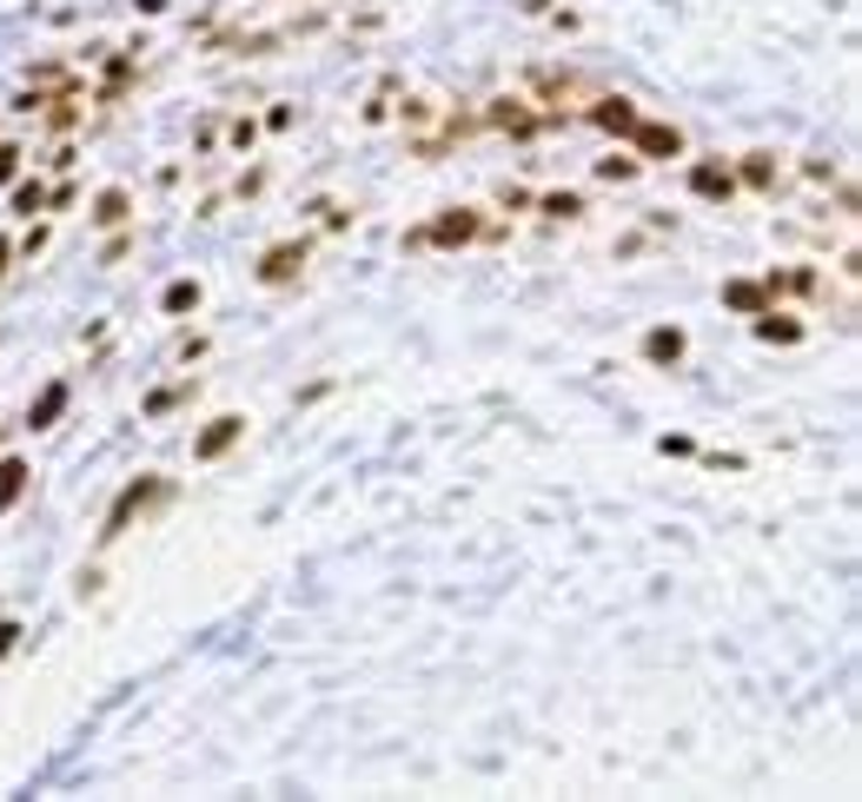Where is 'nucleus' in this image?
I'll use <instances>...</instances> for the list:
<instances>
[{
	"instance_id": "obj_16",
	"label": "nucleus",
	"mask_w": 862,
	"mask_h": 802,
	"mask_svg": "<svg viewBox=\"0 0 862 802\" xmlns=\"http://www.w3.org/2000/svg\"><path fill=\"white\" fill-rule=\"evenodd\" d=\"M13 159H20V153H13V146H0V179H13Z\"/></svg>"
},
{
	"instance_id": "obj_5",
	"label": "nucleus",
	"mask_w": 862,
	"mask_h": 802,
	"mask_svg": "<svg viewBox=\"0 0 862 802\" xmlns=\"http://www.w3.org/2000/svg\"><path fill=\"white\" fill-rule=\"evenodd\" d=\"M471 232H478V219H471V212H458V219H438V226H432V239H438V246H465Z\"/></svg>"
},
{
	"instance_id": "obj_14",
	"label": "nucleus",
	"mask_w": 862,
	"mask_h": 802,
	"mask_svg": "<svg viewBox=\"0 0 862 802\" xmlns=\"http://www.w3.org/2000/svg\"><path fill=\"white\" fill-rule=\"evenodd\" d=\"M544 212H564V219H571V212H584V199H578V192H551Z\"/></svg>"
},
{
	"instance_id": "obj_6",
	"label": "nucleus",
	"mask_w": 862,
	"mask_h": 802,
	"mask_svg": "<svg viewBox=\"0 0 862 802\" xmlns=\"http://www.w3.org/2000/svg\"><path fill=\"white\" fill-rule=\"evenodd\" d=\"M20 491H27V465H20V458H7V465H0V511H13V498H20Z\"/></svg>"
},
{
	"instance_id": "obj_3",
	"label": "nucleus",
	"mask_w": 862,
	"mask_h": 802,
	"mask_svg": "<svg viewBox=\"0 0 862 802\" xmlns=\"http://www.w3.org/2000/svg\"><path fill=\"white\" fill-rule=\"evenodd\" d=\"M299 265H305V246H272V252H266V265H259V272H266V279H292V272H299Z\"/></svg>"
},
{
	"instance_id": "obj_1",
	"label": "nucleus",
	"mask_w": 862,
	"mask_h": 802,
	"mask_svg": "<svg viewBox=\"0 0 862 802\" xmlns=\"http://www.w3.org/2000/svg\"><path fill=\"white\" fill-rule=\"evenodd\" d=\"M153 491H159V485H153V478H139V485H126V491H120V504H113V518H106V531H100V538H120V531H126V518H133V511H139V504H146V498H153Z\"/></svg>"
},
{
	"instance_id": "obj_2",
	"label": "nucleus",
	"mask_w": 862,
	"mask_h": 802,
	"mask_svg": "<svg viewBox=\"0 0 862 802\" xmlns=\"http://www.w3.org/2000/svg\"><path fill=\"white\" fill-rule=\"evenodd\" d=\"M239 431H246L239 418H212V431H199V445H193V458H219V451H226V445H232Z\"/></svg>"
},
{
	"instance_id": "obj_13",
	"label": "nucleus",
	"mask_w": 862,
	"mask_h": 802,
	"mask_svg": "<svg viewBox=\"0 0 862 802\" xmlns=\"http://www.w3.org/2000/svg\"><path fill=\"white\" fill-rule=\"evenodd\" d=\"M40 206H46V192H40V186H20V192H13V212H40Z\"/></svg>"
},
{
	"instance_id": "obj_10",
	"label": "nucleus",
	"mask_w": 862,
	"mask_h": 802,
	"mask_svg": "<svg viewBox=\"0 0 862 802\" xmlns=\"http://www.w3.org/2000/svg\"><path fill=\"white\" fill-rule=\"evenodd\" d=\"M193 305H199V285H193V279L166 285V312H193Z\"/></svg>"
},
{
	"instance_id": "obj_15",
	"label": "nucleus",
	"mask_w": 862,
	"mask_h": 802,
	"mask_svg": "<svg viewBox=\"0 0 862 802\" xmlns=\"http://www.w3.org/2000/svg\"><path fill=\"white\" fill-rule=\"evenodd\" d=\"M730 305H744V312H757V305H764V292H757V285H730Z\"/></svg>"
},
{
	"instance_id": "obj_8",
	"label": "nucleus",
	"mask_w": 862,
	"mask_h": 802,
	"mask_svg": "<svg viewBox=\"0 0 862 802\" xmlns=\"http://www.w3.org/2000/svg\"><path fill=\"white\" fill-rule=\"evenodd\" d=\"M126 206H133L126 192H100V206H93V219H100V226H120V219H126Z\"/></svg>"
},
{
	"instance_id": "obj_7",
	"label": "nucleus",
	"mask_w": 862,
	"mask_h": 802,
	"mask_svg": "<svg viewBox=\"0 0 862 802\" xmlns=\"http://www.w3.org/2000/svg\"><path fill=\"white\" fill-rule=\"evenodd\" d=\"M637 146H644V153H671V159H677V146H684V139H677L671 126H637Z\"/></svg>"
},
{
	"instance_id": "obj_11",
	"label": "nucleus",
	"mask_w": 862,
	"mask_h": 802,
	"mask_svg": "<svg viewBox=\"0 0 862 802\" xmlns=\"http://www.w3.org/2000/svg\"><path fill=\"white\" fill-rule=\"evenodd\" d=\"M644 352H651V358H677V352H684V332H651Z\"/></svg>"
},
{
	"instance_id": "obj_4",
	"label": "nucleus",
	"mask_w": 862,
	"mask_h": 802,
	"mask_svg": "<svg viewBox=\"0 0 862 802\" xmlns=\"http://www.w3.org/2000/svg\"><path fill=\"white\" fill-rule=\"evenodd\" d=\"M598 126H611V133H637V113H631V100H604V106H598Z\"/></svg>"
},
{
	"instance_id": "obj_9",
	"label": "nucleus",
	"mask_w": 862,
	"mask_h": 802,
	"mask_svg": "<svg viewBox=\"0 0 862 802\" xmlns=\"http://www.w3.org/2000/svg\"><path fill=\"white\" fill-rule=\"evenodd\" d=\"M60 405H66V385H53V392L33 405V418H27V425H33V431H40V425H53V418H60Z\"/></svg>"
},
{
	"instance_id": "obj_12",
	"label": "nucleus",
	"mask_w": 862,
	"mask_h": 802,
	"mask_svg": "<svg viewBox=\"0 0 862 802\" xmlns=\"http://www.w3.org/2000/svg\"><path fill=\"white\" fill-rule=\"evenodd\" d=\"M697 192H730V173H717V166H697Z\"/></svg>"
},
{
	"instance_id": "obj_17",
	"label": "nucleus",
	"mask_w": 862,
	"mask_h": 802,
	"mask_svg": "<svg viewBox=\"0 0 862 802\" xmlns=\"http://www.w3.org/2000/svg\"><path fill=\"white\" fill-rule=\"evenodd\" d=\"M13 637H20V631H13V624H0V657L13 650Z\"/></svg>"
}]
</instances>
